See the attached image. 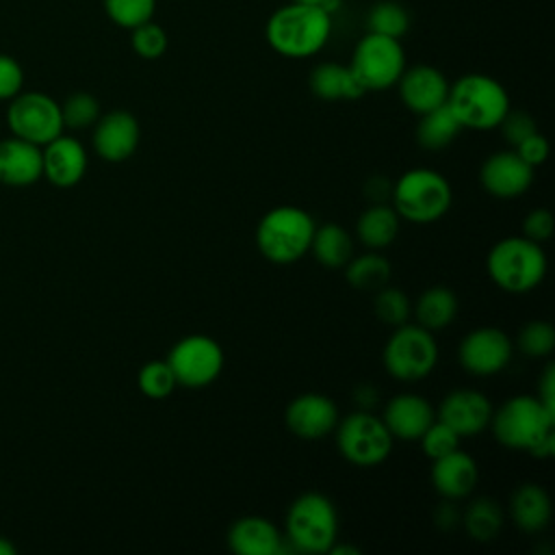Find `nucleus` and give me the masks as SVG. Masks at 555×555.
Returning <instances> with one entry per match:
<instances>
[{"label":"nucleus","mask_w":555,"mask_h":555,"mask_svg":"<svg viewBox=\"0 0 555 555\" xmlns=\"http://www.w3.org/2000/svg\"><path fill=\"white\" fill-rule=\"evenodd\" d=\"M353 401L358 410H373L377 405V390L371 384H360L353 392Z\"/></svg>","instance_id":"obj_47"},{"label":"nucleus","mask_w":555,"mask_h":555,"mask_svg":"<svg viewBox=\"0 0 555 555\" xmlns=\"http://www.w3.org/2000/svg\"><path fill=\"white\" fill-rule=\"evenodd\" d=\"M327 553H332V555H345V553H349V555H360V548L349 546V544H336V542H334Z\"/></svg>","instance_id":"obj_48"},{"label":"nucleus","mask_w":555,"mask_h":555,"mask_svg":"<svg viewBox=\"0 0 555 555\" xmlns=\"http://www.w3.org/2000/svg\"><path fill=\"white\" fill-rule=\"evenodd\" d=\"M269 46L288 59H306L317 54L330 39L332 15L317 4L288 2L267 22Z\"/></svg>","instance_id":"obj_2"},{"label":"nucleus","mask_w":555,"mask_h":555,"mask_svg":"<svg viewBox=\"0 0 555 555\" xmlns=\"http://www.w3.org/2000/svg\"><path fill=\"white\" fill-rule=\"evenodd\" d=\"M546 408L555 410V366L548 362L540 375L538 382V395H535Z\"/></svg>","instance_id":"obj_45"},{"label":"nucleus","mask_w":555,"mask_h":555,"mask_svg":"<svg viewBox=\"0 0 555 555\" xmlns=\"http://www.w3.org/2000/svg\"><path fill=\"white\" fill-rule=\"evenodd\" d=\"M310 89L321 100H358L366 91L343 63H321L310 72Z\"/></svg>","instance_id":"obj_25"},{"label":"nucleus","mask_w":555,"mask_h":555,"mask_svg":"<svg viewBox=\"0 0 555 555\" xmlns=\"http://www.w3.org/2000/svg\"><path fill=\"white\" fill-rule=\"evenodd\" d=\"M221 345L204 334H191L180 338L167 356V364L173 371L178 386L204 388L212 384L223 371Z\"/></svg>","instance_id":"obj_11"},{"label":"nucleus","mask_w":555,"mask_h":555,"mask_svg":"<svg viewBox=\"0 0 555 555\" xmlns=\"http://www.w3.org/2000/svg\"><path fill=\"white\" fill-rule=\"evenodd\" d=\"M43 156V173L56 186L76 184L87 171V154L85 147L69 137H56L46 143Z\"/></svg>","instance_id":"obj_22"},{"label":"nucleus","mask_w":555,"mask_h":555,"mask_svg":"<svg viewBox=\"0 0 555 555\" xmlns=\"http://www.w3.org/2000/svg\"><path fill=\"white\" fill-rule=\"evenodd\" d=\"M488 427L507 449L527 451L540 460L555 453V410L533 395L509 397L501 408L492 410Z\"/></svg>","instance_id":"obj_1"},{"label":"nucleus","mask_w":555,"mask_h":555,"mask_svg":"<svg viewBox=\"0 0 555 555\" xmlns=\"http://www.w3.org/2000/svg\"><path fill=\"white\" fill-rule=\"evenodd\" d=\"M390 273H392L390 262L373 249L358 258H349V262L345 264L347 282L356 291H366V293H375L382 286H386L390 280Z\"/></svg>","instance_id":"obj_30"},{"label":"nucleus","mask_w":555,"mask_h":555,"mask_svg":"<svg viewBox=\"0 0 555 555\" xmlns=\"http://www.w3.org/2000/svg\"><path fill=\"white\" fill-rule=\"evenodd\" d=\"M291 2H299V4H317V7H321V2H323V0H291Z\"/></svg>","instance_id":"obj_50"},{"label":"nucleus","mask_w":555,"mask_h":555,"mask_svg":"<svg viewBox=\"0 0 555 555\" xmlns=\"http://www.w3.org/2000/svg\"><path fill=\"white\" fill-rule=\"evenodd\" d=\"M401 217L388 204H373L356 221V234L360 243L373 251L388 247L399 234Z\"/></svg>","instance_id":"obj_26"},{"label":"nucleus","mask_w":555,"mask_h":555,"mask_svg":"<svg viewBox=\"0 0 555 555\" xmlns=\"http://www.w3.org/2000/svg\"><path fill=\"white\" fill-rule=\"evenodd\" d=\"M418 442L423 447V453L429 460H438V457L460 449V436L447 423H442L440 418L431 421V425L423 431Z\"/></svg>","instance_id":"obj_38"},{"label":"nucleus","mask_w":555,"mask_h":555,"mask_svg":"<svg viewBox=\"0 0 555 555\" xmlns=\"http://www.w3.org/2000/svg\"><path fill=\"white\" fill-rule=\"evenodd\" d=\"M299 553H327L338 540V514L334 503L321 492L297 496L286 512V538Z\"/></svg>","instance_id":"obj_7"},{"label":"nucleus","mask_w":555,"mask_h":555,"mask_svg":"<svg viewBox=\"0 0 555 555\" xmlns=\"http://www.w3.org/2000/svg\"><path fill=\"white\" fill-rule=\"evenodd\" d=\"M284 421L288 431L297 438L321 440L334 431L338 423V408L327 395L304 392L288 403Z\"/></svg>","instance_id":"obj_15"},{"label":"nucleus","mask_w":555,"mask_h":555,"mask_svg":"<svg viewBox=\"0 0 555 555\" xmlns=\"http://www.w3.org/2000/svg\"><path fill=\"white\" fill-rule=\"evenodd\" d=\"M479 182L492 197L512 199L531 186L533 167L527 165L514 150H501L483 160L479 169Z\"/></svg>","instance_id":"obj_14"},{"label":"nucleus","mask_w":555,"mask_h":555,"mask_svg":"<svg viewBox=\"0 0 555 555\" xmlns=\"http://www.w3.org/2000/svg\"><path fill=\"white\" fill-rule=\"evenodd\" d=\"M349 69L364 91L390 89L405 69V54L399 39L366 33L353 48Z\"/></svg>","instance_id":"obj_10"},{"label":"nucleus","mask_w":555,"mask_h":555,"mask_svg":"<svg viewBox=\"0 0 555 555\" xmlns=\"http://www.w3.org/2000/svg\"><path fill=\"white\" fill-rule=\"evenodd\" d=\"M228 546L236 555H278L284 551V538L264 516H243L228 529Z\"/></svg>","instance_id":"obj_21"},{"label":"nucleus","mask_w":555,"mask_h":555,"mask_svg":"<svg viewBox=\"0 0 555 555\" xmlns=\"http://www.w3.org/2000/svg\"><path fill=\"white\" fill-rule=\"evenodd\" d=\"M156 9V0H104L106 15L121 28L132 30L134 26L150 22Z\"/></svg>","instance_id":"obj_36"},{"label":"nucleus","mask_w":555,"mask_h":555,"mask_svg":"<svg viewBox=\"0 0 555 555\" xmlns=\"http://www.w3.org/2000/svg\"><path fill=\"white\" fill-rule=\"evenodd\" d=\"M141 128L132 113L111 111L95 121L93 147L108 163H121L139 147Z\"/></svg>","instance_id":"obj_17"},{"label":"nucleus","mask_w":555,"mask_h":555,"mask_svg":"<svg viewBox=\"0 0 555 555\" xmlns=\"http://www.w3.org/2000/svg\"><path fill=\"white\" fill-rule=\"evenodd\" d=\"M9 126L11 130L35 145H46L56 139L63 130L61 106L46 93H22L9 106Z\"/></svg>","instance_id":"obj_12"},{"label":"nucleus","mask_w":555,"mask_h":555,"mask_svg":"<svg viewBox=\"0 0 555 555\" xmlns=\"http://www.w3.org/2000/svg\"><path fill=\"white\" fill-rule=\"evenodd\" d=\"M490 280L505 293L533 291L546 275V254L527 236H505L492 245L486 258Z\"/></svg>","instance_id":"obj_3"},{"label":"nucleus","mask_w":555,"mask_h":555,"mask_svg":"<svg viewBox=\"0 0 555 555\" xmlns=\"http://www.w3.org/2000/svg\"><path fill=\"white\" fill-rule=\"evenodd\" d=\"M436 418L431 403L416 392H399L384 405V425L395 440H418Z\"/></svg>","instance_id":"obj_19"},{"label":"nucleus","mask_w":555,"mask_h":555,"mask_svg":"<svg viewBox=\"0 0 555 555\" xmlns=\"http://www.w3.org/2000/svg\"><path fill=\"white\" fill-rule=\"evenodd\" d=\"M516 347L529 358H544L555 347V330L548 321H529L520 327Z\"/></svg>","instance_id":"obj_35"},{"label":"nucleus","mask_w":555,"mask_h":555,"mask_svg":"<svg viewBox=\"0 0 555 555\" xmlns=\"http://www.w3.org/2000/svg\"><path fill=\"white\" fill-rule=\"evenodd\" d=\"M24 72L20 63L7 54H0V100L15 98L22 89Z\"/></svg>","instance_id":"obj_42"},{"label":"nucleus","mask_w":555,"mask_h":555,"mask_svg":"<svg viewBox=\"0 0 555 555\" xmlns=\"http://www.w3.org/2000/svg\"><path fill=\"white\" fill-rule=\"evenodd\" d=\"M139 390L150 399H165L178 386L167 360H150L139 371Z\"/></svg>","instance_id":"obj_34"},{"label":"nucleus","mask_w":555,"mask_h":555,"mask_svg":"<svg viewBox=\"0 0 555 555\" xmlns=\"http://www.w3.org/2000/svg\"><path fill=\"white\" fill-rule=\"evenodd\" d=\"M512 351L514 345L509 336L499 327L486 325L468 332L462 338L457 347V360L464 371L479 377H488L503 371L509 364Z\"/></svg>","instance_id":"obj_13"},{"label":"nucleus","mask_w":555,"mask_h":555,"mask_svg":"<svg viewBox=\"0 0 555 555\" xmlns=\"http://www.w3.org/2000/svg\"><path fill=\"white\" fill-rule=\"evenodd\" d=\"M460 130L462 126L457 117L453 115L449 104H442L421 115V121L416 126V141L425 150H442L453 143Z\"/></svg>","instance_id":"obj_29"},{"label":"nucleus","mask_w":555,"mask_h":555,"mask_svg":"<svg viewBox=\"0 0 555 555\" xmlns=\"http://www.w3.org/2000/svg\"><path fill=\"white\" fill-rule=\"evenodd\" d=\"M490 399L473 388H457L449 392L438 408V418L447 423L460 438L481 434L492 418Z\"/></svg>","instance_id":"obj_16"},{"label":"nucleus","mask_w":555,"mask_h":555,"mask_svg":"<svg viewBox=\"0 0 555 555\" xmlns=\"http://www.w3.org/2000/svg\"><path fill=\"white\" fill-rule=\"evenodd\" d=\"M390 199L401 219L412 223H434L451 208L453 191L440 171L414 167L392 184Z\"/></svg>","instance_id":"obj_5"},{"label":"nucleus","mask_w":555,"mask_h":555,"mask_svg":"<svg viewBox=\"0 0 555 555\" xmlns=\"http://www.w3.org/2000/svg\"><path fill=\"white\" fill-rule=\"evenodd\" d=\"M514 152H516L527 165L538 167V165H542V163L546 160V156H548V141H546L544 134H540V132L535 130L533 134H529L527 139H522V141L514 147Z\"/></svg>","instance_id":"obj_43"},{"label":"nucleus","mask_w":555,"mask_h":555,"mask_svg":"<svg viewBox=\"0 0 555 555\" xmlns=\"http://www.w3.org/2000/svg\"><path fill=\"white\" fill-rule=\"evenodd\" d=\"M431 462V486L442 499L460 501L475 490L479 468L468 453L455 449Z\"/></svg>","instance_id":"obj_20"},{"label":"nucleus","mask_w":555,"mask_h":555,"mask_svg":"<svg viewBox=\"0 0 555 555\" xmlns=\"http://www.w3.org/2000/svg\"><path fill=\"white\" fill-rule=\"evenodd\" d=\"M336 447L340 455L356 466H377L390 451L395 438L379 416L369 410H356L336 423Z\"/></svg>","instance_id":"obj_9"},{"label":"nucleus","mask_w":555,"mask_h":555,"mask_svg":"<svg viewBox=\"0 0 555 555\" xmlns=\"http://www.w3.org/2000/svg\"><path fill=\"white\" fill-rule=\"evenodd\" d=\"M434 522L438 529L442 531H451L462 522V514L457 512V507L453 505L451 499H444L436 509H434Z\"/></svg>","instance_id":"obj_44"},{"label":"nucleus","mask_w":555,"mask_h":555,"mask_svg":"<svg viewBox=\"0 0 555 555\" xmlns=\"http://www.w3.org/2000/svg\"><path fill=\"white\" fill-rule=\"evenodd\" d=\"M366 26H369V33L399 39L410 28V15L399 2L382 0L371 7L366 15Z\"/></svg>","instance_id":"obj_32"},{"label":"nucleus","mask_w":555,"mask_h":555,"mask_svg":"<svg viewBox=\"0 0 555 555\" xmlns=\"http://www.w3.org/2000/svg\"><path fill=\"white\" fill-rule=\"evenodd\" d=\"M438 364V343L434 332L418 323L397 325L384 347V366L399 382H418Z\"/></svg>","instance_id":"obj_8"},{"label":"nucleus","mask_w":555,"mask_h":555,"mask_svg":"<svg viewBox=\"0 0 555 555\" xmlns=\"http://www.w3.org/2000/svg\"><path fill=\"white\" fill-rule=\"evenodd\" d=\"M397 85L401 102L416 115L447 104L451 87L444 74L431 65H414L410 69H403Z\"/></svg>","instance_id":"obj_18"},{"label":"nucleus","mask_w":555,"mask_h":555,"mask_svg":"<svg viewBox=\"0 0 555 555\" xmlns=\"http://www.w3.org/2000/svg\"><path fill=\"white\" fill-rule=\"evenodd\" d=\"M43 173V156L39 147L24 139L0 141V182L24 186Z\"/></svg>","instance_id":"obj_23"},{"label":"nucleus","mask_w":555,"mask_h":555,"mask_svg":"<svg viewBox=\"0 0 555 555\" xmlns=\"http://www.w3.org/2000/svg\"><path fill=\"white\" fill-rule=\"evenodd\" d=\"M447 104L462 128L490 130L509 111V95L499 80L486 74H466L449 87Z\"/></svg>","instance_id":"obj_6"},{"label":"nucleus","mask_w":555,"mask_h":555,"mask_svg":"<svg viewBox=\"0 0 555 555\" xmlns=\"http://www.w3.org/2000/svg\"><path fill=\"white\" fill-rule=\"evenodd\" d=\"M373 310L375 317L386 323V325H403L408 323V317L412 312L410 299L401 288H392V286H382L379 291H375V299H373Z\"/></svg>","instance_id":"obj_33"},{"label":"nucleus","mask_w":555,"mask_h":555,"mask_svg":"<svg viewBox=\"0 0 555 555\" xmlns=\"http://www.w3.org/2000/svg\"><path fill=\"white\" fill-rule=\"evenodd\" d=\"M390 193H392V184H390L386 178H382V176H373V178H369L366 184H364V195H366L373 204H386V199L390 197Z\"/></svg>","instance_id":"obj_46"},{"label":"nucleus","mask_w":555,"mask_h":555,"mask_svg":"<svg viewBox=\"0 0 555 555\" xmlns=\"http://www.w3.org/2000/svg\"><path fill=\"white\" fill-rule=\"evenodd\" d=\"M460 525L475 542H490L503 529V509L494 499L479 496L466 507Z\"/></svg>","instance_id":"obj_31"},{"label":"nucleus","mask_w":555,"mask_h":555,"mask_svg":"<svg viewBox=\"0 0 555 555\" xmlns=\"http://www.w3.org/2000/svg\"><path fill=\"white\" fill-rule=\"evenodd\" d=\"M509 516L514 525L527 533L542 531L551 520V499L538 483H522L509 499Z\"/></svg>","instance_id":"obj_24"},{"label":"nucleus","mask_w":555,"mask_h":555,"mask_svg":"<svg viewBox=\"0 0 555 555\" xmlns=\"http://www.w3.org/2000/svg\"><path fill=\"white\" fill-rule=\"evenodd\" d=\"M13 553H15V548L7 540L0 538V555H13Z\"/></svg>","instance_id":"obj_49"},{"label":"nucleus","mask_w":555,"mask_h":555,"mask_svg":"<svg viewBox=\"0 0 555 555\" xmlns=\"http://www.w3.org/2000/svg\"><path fill=\"white\" fill-rule=\"evenodd\" d=\"M130 43H132V50L139 56H143V59H158L167 50V33L158 24H154L150 20V22H143V24L132 28Z\"/></svg>","instance_id":"obj_39"},{"label":"nucleus","mask_w":555,"mask_h":555,"mask_svg":"<svg viewBox=\"0 0 555 555\" xmlns=\"http://www.w3.org/2000/svg\"><path fill=\"white\" fill-rule=\"evenodd\" d=\"M310 251L317 262L327 269H340L349 262L353 254V243L349 232L338 223H323L314 228Z\"/></svg>","instance_id":"obj_28"},{"label":"nucleus","mask_w":555,"mask_h":555,"mask_svg":"<svg viewBox=\"0 0 555 555\" xmlns=\"http://www.w3.org/2000/svg\"><path fill=\"white\" fill-rule=\"evenodd\" d=\"M553 230H555V219L546 208H533L522 221V236L535 243L548 241L553 236Z\"/></svg>","instance_id":"obj_41"},{"label":"nucleus","mask_w":555,"mask_h":555,"mask_svg":"<svg viewBox=\"0 0 555 555\" xmlns=\"http://www.w3.org/2000/svg\"><path fill=\"white\" fill-rule=\"evenodd\" d=\"M416 323L429 332H440L457 317V297L447 286L425 288L414 306Z\"/></svg>","instance_id":"obj_27"},{"label":"nucleus","mask_w":555,"mask_h":555,"mask_svg":"<svg viewBox=\"0 0 555 555\" xmlns=\"http://www.w3.org/2000/svg\"><path fill=\"white\" fill-rule=\"evenodd\" d=\"M496 128L501 130L503 139H505L512 147H516L522 139H527L529 134H533V132L538 130L535 119H533L529 113H525V111H512V108L503 115V119L499 121Z\"/></svg>","instance_id":"obj_40"},{"label":"nucleus","mask_w":555,"mask_h":555,"mask_svg":"<svg viewBox=\"0 0 555 555\" xmlns=\"http://www.w3.org/2000/svg\"><path fill=\"white\" fill-rule=\"evenodd\" d=\"M314 228V219L304 208L275 206L258 221V251L273 264H293L310 251Z\"/></svg>","instance_id":"obj_4"},{"label":"nucleus","mask_w":555,"mask_h":555,"mask_svg":"<svg viewBox=\"0 0 555 555\" xmlns=\"http://www.w3.org/2000/svg\"><path fill=\"white\" fill-rule=\"evenodd\" d=\"M63 126L87 128L100 119V104L91 93H72L61 106Z\"/></svg>","instance_id":"obj_37"}]
</instances>
